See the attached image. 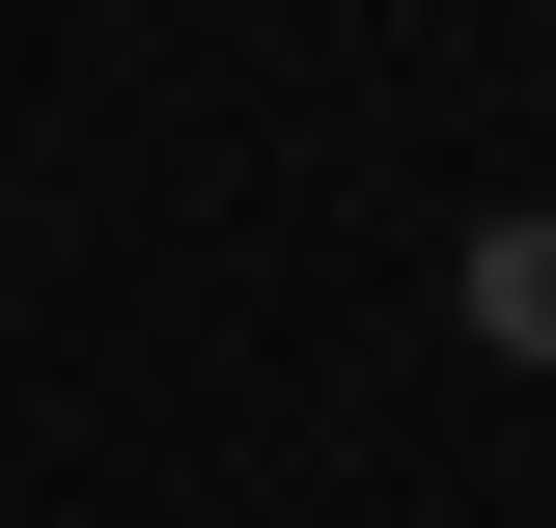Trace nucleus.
Returning a JSON list of instances; mask_svg holds the SVG:
<instances>
[{
    "mask_svg": "<svg viewBox=\"0 0 556 528\" xmlns=\"http://www.w3.org/2000/svg\"><path fill=\"white\" fill-rule=\"evenodd\" d=\"M473 334H501V362H556V196H529V223H473Z\"/></svg>",
    "mask_w": 556,
    "mask_h": 528,
    "instance_id": "obj_1",
    "label": "nucleus"
}]
</instances>
